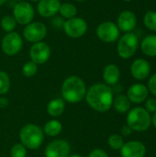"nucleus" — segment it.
<instances>
[{
	"label": "nucleus",
	"mask_w": 156,
	"mask_h": 157,
	"mask_svg": "<svg viewBox=\"0 0 156 157\" xmlns=\"http://www.w3.org/2000/svg\"><path fill=\"white\" fill-rule=\"evenodd\" d=\"M85 99L94 110L107 112L111 109L113 104V89L106 84H94L86 91Z\"/></svg>",
	"instance_id": "1"
},
{
	"label": "nucleus",
	"mask_w": 156,
	"mask_h": 157,
	"mask_svg": "<svg viewBox=\"0 0 156 157\" xmlns=\"http://www.w3.org/2000/svg\"><path fill=\"white\" fill-rule=\"evenodd\" d=\"M61 91L64 101L79 103L86 98L87 89L82 78L76 75H71L63 81Z\"/></svg>",
	"instance_id": "2"
},
{
	"label": "nucleus",
	"mask_w": 156,
	"mask_h": 157,
	"mask_svg": "<svg viewBox=\"0 0 156 157\" xmlns=\"http://www.w3.org/2000/svg\"><path fill=\"white\" fill-rule=\"evenodd\" d=\"M43 130L32 123L24 125L19 132V140L27 149L36 150L40 148L44 141Z\"/></svg>",
	"instance_id": "3"
},
{
	"label": "nucleus",
	"mask_w": 156,
	"mask_h": 157,
	"mask_svg": "<svg viewBox=\"0 0 156 157\" xmlns=\"http://www.w3.org/2000/svg\"><path fill=\"white\" fill-rule=\"evenodd\" d=\"M127 125L135 132H143L147 131L152 124L151 114L144 108L136 107L129 110L127 115Z\"/></svg>",
	"instance_id": "4"
},
{
	"label": "nucleus",
	"mask_w": 156,
	"mask_h": 157,
	"mask_svg": "<svg viewBox=\"0 0 156 157\" xmlns=\"http://www.w3.org/2000/svg\"><path fill=\"white\" fill-rule=\"evenodd\" d=\"M139 47V39L136 34L132 32L125 33L119 40L117 51L120 57L122 59H129L132 57Z\"/></svg>",
	"instance_id": "5"
},
{
	"label": "nucleus",
	"mask_w": 156,
	"mask_h": 157,
	"mask_svg": "<svg viewBox=\"0 0 156 157\" xmlns=\"http://www.w3.org/2000/svg\"><path fill=\"white\" fill-rule=\"evenodd\" d=\"M23 46L21 36L17 32H9L6 34L1 42V49L3 52L8 56L17 54Z\"/></svg>",
	"instance_id": "6"
},
{
	"label": "nucleus",
	"mask_w": 156,
	"mask_h": 157,
	"mask_svg": "<svg viewBox=\"0 0 156 157\" xmlns=\"http://www.w3.org/2000/svg\"><path fill=\"white\" fill-rule=\"evenodd\" d=\"M63 29L68 37L78 39L86 34L87 30V23L85 19L74 17L64 21Z\"/></svg>",
	"instance_id": "7"
},
{
	"label": "nucleus",
	"mask_w": 156,
	"mask_h": 157,
	"mask_svg": "<svg viewBox=\"0 0 156 157\" xmlns=\"http://www.w3.org/2000/svg\"><path fill=\"white\" fill-rule=\"evenodd\" d=\"M13 17L18 24L28 25L34 17V9L29 2L20 1L14 6Z\"/></svg>",
	"instance_id": "8"
},
{
	"label": "nucleus",
	"mask_w": 156,
	"mask_h": 157,
	"mask_svg": "<svg viewBox=\"0 0 156 157\" xmlns=\"http://www.w3.org/2000/svg\"><path fill=\"white\" fill-rule=\"evenodd\" d=\"M47 34V28L45 24L41 22H30L23 29V37L29 42H40Z\"/></svg>",
	"instance_id": "9"
},
{
	"label": "nucleus",
	"mask_w": 156,
	"mask_h": 157,
	"mask_svg": "<svg viewBox=\"0 0 156 157\" xmlns=\"http://www.w3.org/2000/svg\"><path fill=\"white\" fill-rule=\"evenodd\" d=\"M97 38L107 43H111L116 41L120 36V29L114 22L104 21L98 25L97 29Z\"/></svg>",
	"instance_id": "10"
},
{
	"label": "nucleus",
	"mask_w": 156,
	"mask_h": 157,
	"mask_svg": "<svg viewBox=\"0 0 156 157\" xmlns=\"http://www.w3.org/2000/svg\"><path fill=\"white\" fill-rule=\"evenodd\" d=\"M71 146L63 139H58L51 142L45 149L46 157H68L70 155Z\"/></svg>",
	"instance_id": "11"
},
{
	"label": "nucleus",
	"mask_w": 156,
	"mask_h": 157,
	"mask_svg": "<svg viewBox=\"0 0 156 157\" xmlns=\"http://www.w3.org/2000/svg\"><path fill=\"white\" fill-rule=\"evenodd\" d=\"M51 56L50 46L42 41L34 43L29 50V57L36 64L45 63Z\"/></svg>",
	"instance_id": "12"
},
{
	"label": "nucleus",
	"mask_w": 156,
	"mask_h": 157,
	"mask_svg": "<svg viewBox=\"0 0 156 157\" xmlns=\"http://www.w3.org/2000/svg\"><path fill=\"white\" fill-rule=\"evenodd\" d=\"M136 25H137V17L132 11L124 10L119 15L117 20V26L120 30L125 33L131 32L136 28Z\"/></svg>",
	"instance_id": "13"
},
{
	"label": "nucleus",
	"mask_w": 156,
	"mask_h": 157,
	"mask_svg": "<svg viewBox=\"0 0 156 157\" xmlns=\"http://www.w3.org/2000/svg\"><path fill=\"white\" fill-rule=\"evenodd\" d=\"M149 95V90L146 86L143 84H133L131 86L127 91V97L131 103L141 104L143 103Z\"/></svg>",
	"instance_id": "14"
},
{
	"label": "nucleus",
	"mask_w": 156,
	"mask_h": 157,
	"mask_svg": "<svg viewBox=\"0 0 156 157\" xmlns=\"http://www.w3.org/2000/svg\"><path fill=\"white\" fill-rule=\"evenodd\" d=\"M120 155L122 157H144L146 147L139 141H131L123 144L120 149Z\"/></svg>",
	"instance_id": "15"
},
{
	"label": "nucleus",
	"mask_w": 156,
	"mask_h": 157,
	"mask_svg": "<svg viewBox=\"0 0 156 157\" xmlns=\"http://www.w3.org/2000/svg\"><path fill=\"white\" fill-rule=\"evenodd\" d=\"M131 74L137 80H144L151 74V65L145 59H136L131 65Z\"/></svg>",
	"instance_id": "16"
},
{
	"label": "nucleus",
	"mask_w": 156,
	"mask_h": 157,
	"mask_svg": "<svg viewBox=\"0 0 156 157\" xmlns=\"http://www.w3.org/2000/svg\"><path fill=\"white\" fill-rule=\"evenodd\" d=\"M60 6V0H40L37 9L41 17H51L59 12Z\"/></svg>",
	"instance_id": "17"
},
{
	"label": "nucleus",
	"mask_w": 156,
	"mask_h": 157,
	"mask_svg": "<svg viewBox=\"0 0 156 157\" xmlns=\"http://www.w3.org/2000/svg\"><path fill=\"white\" fill-rule=\"evenodd\" d=\"M120 77V68L116 64H108L103 71V79L108 86H116Z\"/></svg>",
	"instance_id": "18"
},
{
	"label": "nucleus",
	"mask_w": 156,
	"mask_h": 157,
	"mask_svg": "<svg viewBox=\"0 0 156 157\" xmlns=\"http://www.w3.org/2000/svg\"><path fill=\"white\" fill-rule=\"evenodd\" d=\"M142 52L150 57L156 56V35L150 34L147 35L141 42Z\"/></svg>",
	"instance_id": "19"
},
{
	"label": "nucleus",
	"mask_w": 156,
	"mask_h": 157,
	"mask_svg": "<svg viewBox=\"0 0 156 157\" xmlns=\"http://www.w3.org/2000/svg\"><path fill=\"white\" fill-rule=\"evenodd\" d=\"M65 109V101L63 98L51 100L47 105V113L52 118L60 117Z\"/></svg>",
	"instance_id": "20"
},
{
	"label": "nucleus",
	"mask_w": 156,
	"mask_h": 157,
	"mask_svg": "<svg viewBox=\"0 0 156 157\" xmlns=\"http://www.w3.org/2000/svg\"><path fill=\"white\" fill-rule=\"evenodd\" d=\"M112 106L120 114L127 113L131 109V102L128 98L126 95H118L114 99H113V104Z\"/></svg>",
	"instance_id": "21"
},
{
	"label": "nucleus",
	"mask_w": 156,
	"mask_h": 157,
	"mask_svg": "<svg viewBox=\"0 0 156 157\" xmlns=\"http://www.w3.org/2000/svg\"><path fill=\"white\" fill-rule=\"evenodd\" d=\"M43 132L49 137H56L62 132L63 125L58 120H51L47 121L43 127Z\"/></svg>",
	"instance_id": "22"
},
{
	"label": "nucleus",
	"mask_w": 156,
	"mask_h": 157,
	"mask_svg": "<svg viewBox=\"0 0 156 157\" xmlns=\"http://www.w3.org/2000/svg\"><path fill=\"white\" fill-rule=\"evenodd\" d=\"M59 12L63 17H65L67 19H70L72 17H74L77 14V8L74 4L71 3H63L61 4Z\"/></svg>",
	"instance_id": "23"
},
{
	"label": "nucleus",
	"mask_w": 156,
	"mask_h": 157,
	"mask_svg": "<svg viewBox=\"0 0 156 157\" xmlns=\"http://www.w3.org/2000/svg\"><path fill=\"white\" fill-rule=\"evenodd\" d=\"M143 23L148 29L156 31V11H147L143 17Z\"/></svg>",
	"instance_id": "24"
},
{
	"label": "nucleus",
	"mask_w": 156,
	"mask_h": 157,
	"mask_svg": "<svg viewBox=\"0 0 156 157\" xmlns=\"http://www.w3.org/2000/svg\"><path fill=\"white\" fill-rule=\"evenodd\" d=\"M108 146L113 150H120L123 144H125L121 135L119 134H111L108 139Z\"/></svg>",
	"instance_id": "25"
},
{
	"label": "nucleus",
	"mask_w": 156,
	"mask_h": 157,
	"mask_svg": "<svg viewBox=\"0 0 156 157\" xmlns=\"http://www.w3.org/2000/svg\"><path fill=\"white\" fill-rule=\"evenodd\" d=\"M16 25H17V21L12 16H6L1 20V27L7 33L12 32L16 28Z\"/></svg>",
	"instance_id": "26"
},
{
	"label": "nucleus",
	"mask_w": 156,
	"mask_h": 157,
	"mask_svg": "<svg viewBox=\"0 0 156 157\" xmlns=\"http://www.w3.org/2000/svg\"><path fill=\"white\" fill-rule=\"evenodd\" d=\"M10 89V78L8 75L4 72L0 71V95L6 94Z\"/></svg>",
	"instance_id": "27"
},
{
	"label": "nucleus",
	"mask_w": 156,
	"mask_h": 157,
	"mask_svg": "<svg viewBox=\"0 0 156 157\" xmlns=\"http://www.w3.org/2000/svg\"><path fill=\"white\" fill-rule=\"evenodd\" d=\"M38 72V64L33 63L32 61L27 62L22 67V74L26 77H32Z\"/></svg>",
	"instance_id": "28"
},
{
	"label": "nucleus",
	"mask_w": 156,
	"mask_h": 157,
	"mask_svg": "<svg viewBox=\"0 0 156 157\" xmlns=\"http://www.w3.org/2000/svg\"><path fill=\"white\" fill-rule=\"evenodd\" d=\"M10 155L11 157H26L27 148L22 144H16L10 150Z\"/></svg>",
	"instance_id": "29"
},
{
	"label": "nucleus",
	"mask_w": 156,
	"mask_h": 157,
	"mask_svg": "<svg viewBox=\"0 0 156 157\" xmlns=\"http://www.w3.org/2000/svg\"><path fill=\"white\" fill-rule=\"evenodd\" d=\"M146 111H148L150 114L156 112V98H150L145 100V108Z\"/></svg>",
	"instance_id": "30"
},
{
	"label": "nucleus",
	"mask_w": 156,
	"mask_h": 157,
	"mask_svg": "<svg viewBox=\"0 0 156 157\" xmlns=\"http://www.w3.org/2000/svg\"><path fill=\"white\" fill-rule=\"evenodd\" d=\"M149 92L153 95L156 97V74L153 75L149 81H148V86H147Z\"/></svg>",
	"instance_id": "31"
},
{
	"label": "nucleus",
	"mask_w": 156,
	"mask_h": 157,
	"mask_svg": "<svg viewBox=\"0 0 156 157\" xmlns=\"http://www.w3.org/2000/svg\"><path fill=\"white\" fill-rule=\"evenodd\" d=\"M88 157H108V155L104 150L97 148L90 152V154L88 155Z\"/></svg>",
	"instance_id": "32"
},
{
	"label": "nucleus",
	"mask_w": 156,
	"mask_h": 157,
	"mask_svg": "<svg viewBox=\"0 0 156 157\" xmlns=\"http://www.w3.org/2000/svg\"><path fill=\"white\" fill-rule=\"evenodd\" d=\"M121 135L122 136H124V137H128V136H130L131 133H132V130L128 126V125H124L122 128H121Z\"/></svg>",
	"instance_id": "33"
},
{
	"label": "nucleus",
	"mask_w": 156,
	"mask_h": 157,
	"mask_svg": "<svg viewBox=\"0 0 156 157\" xmlns=\"http://www.w3.org/2000/svg\"><path fill=\"white\" fill-rule=\"evenodd\" d=\"M8 105V100L6 98H0V109H5Z\"/></svg>",
	"instance_id": "34"
},
{
	"label": "nucleus",
	"mask_w": 156,
	"mask_h": 157,
	"mask_svg": "<svg viewBox=\"0 0 156 157\" xmlns=\"http://www.w3.org/2000/svg\"><path fill=\"white\" fill-rule=\"evenodd\" d=\"M152 123H153V125L154 126V128H156V112L154 113V115H153V118H152Z\"/></svg>",
	"instance_id": "35"
},
{
	"label": "nucleus",
	"mask_w": 156,
	"mask_h": 157,
	"mask_svg": "<svg viewBox=\"0 0 156 157\" xmlns=\"http://www.w3.org/2000/svg\"><path fill=\"white\" fill-rule=\"evenodd\" d=\"M68 157H83L82 155H69Z\"/></svg>",
	"instance_id": "36"
},
{
	"label": "nucleus",
	"mask_w": 156,
	"mask_h": 157,
	"mask_svg": "<svg viewBox=\"0 0 156 157\" xmlns=\"http://www.w3.org/2000/svg\"><path fill=\"white\" fill-rule=\"evenodd\" d=\"M6 0H0V6L4 4V3H6Z\"/></svg>",
	"instance_id": "37"
},
{
	"label": "nucleus",
	"mask_w": 156,
	"mask_h": 157,
	"mask_svg": "<svg viewBox=\"0 0 156 157\" xmlns=\"http://www.w3.org/2000/svg\"><path fill=\"white\" fill-rule=\"evenodd\" d=\"M124 1H126V2H131V1H132V0H124Z\"/></svg>",
	"instance_id": "38"
},
{
	"label": "nucleus",
	"mask_w": 156,
	"mask_h": 157,
	"mask_svg": "<svg viewBox=\"0 0 156 157\" xmlns=\"http://www.w3.org/2000/svg\"><path fill=\"white\" fill-rule=\"evenodd\" d=\"M31 1H33V2H37V1H40V0H31Z\"/></svg>",
	"instance_id": "39"
},
{
	"label": "nucleus",
	"mask_w": 156,
	"mask_h": 157,
	"mask_svg": "<svg viewBox=\"0 0 156 157\" xmlns=\"http://www.w3.org/2000/svg\"><path fill=\"white\" fill-rule=\"evenodd\" d=\"M75 1H79V2H81V1H85V0H75Z\"/></svg>",
	"instance_id": "40"
},
{
	"label": "nucleus",
	"mask_w": 156,
	"mask_h": 157,
	"mask_svg": "<svg viewBox=\"0 0 156 157\" xmlns=\"http://www.w3.org/2000/svg\"><path fill=\"white\" fill-rule=\"evenodd\" d=\"M15 1H17V2H20V1H22V0H15Z\"/></svg>",
	"instance_id": "41"
}]
</instances>
